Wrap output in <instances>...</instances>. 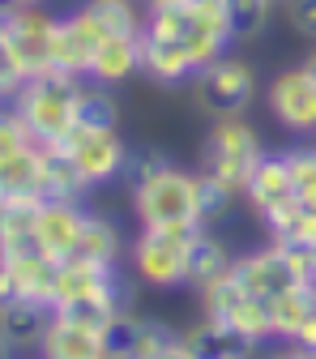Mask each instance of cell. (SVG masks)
Wrapping results in <instances>:
<instances>
[{
	"label": "cell",
	"mask_w": 316,
	"mask_h": 359,
	"mask_svg": "<svg viewBox=\"0 0 316 359\" xmlns=\"http://www.w3.org/2000/svg\"><path fill=\"white\" fill-rule=\"evenodd\" d=\"M282 13H287V26H291L299 39L316 43V0H287Z\"/></svg>",
	"instance_id": "35"
},
{
	"label": "cell",
	"mask_w": 316,
	"mask_h": 359,
	"mask_svg": "<svg viewBox=\"0 0 316 359\" xmlns=\"http://www.w3.org/2000/svg\"><path fill=\"white\" fill-rule=\"evenodd\" d=\"M22 5H43V0H22Z\"/></svg>",
	"instance_id": "38"
},
{
	"label": "cell",
	"mask_w": 316,
	"mask_h": 359,
	"mask_svg": "<svg viewBox=\"0 0 316 359\" xmlns=\"http://www.w3.org/2000/svg\"><path fill=\"white\" fill-rule=\"evenodd\" d=\"M124 236L120 227L107 218V214H85V227H81V240H77V252L81 261H95V265H120L124 257Z\"/></svg>",
	"instance_id": "22"
},
{
	"label": "cell",
	"mask_w": 316,
	"mask_h": 359,
	"mask_svg": "<svg viewBox=\"0 0 316 359\" xmlns=\"http://www.w3.org/2000/svg\"><path fill=\"white\" fill-rule=\"evenodd\" d=\"M197 291H201V312H205V317H218V321L227 317V312L248 295V291H244V283L235 278V269H227V274L209 278V283H205V287H197Z\"/></svg>",
	"instance_id": "32"
},
{
	"label": "cell",
	"mask_w": 316,
	"mask_h": 359,
	"mask_svg": "<svg viewBox=\"0 0 316 359\" xmlns=\"http://www.w3.org/2000/svg\"><path fill=\"white\" fill-rule=\"evenodd\" d=\"M85 205L81 201H69V197H48L39 205V240L52 257H73L77 252V240H81V227H85Z\"/></svg>",
	"instance_id": "15"
},
{
	"label": "cell",
	"mask_w": 316,
	"mask_h": 359,
	"mask_svg": "<svg viewBox=\"0 0 316 359\" xmlns=\"http://www.w3.org/2000/svg\"><path fill=\"white\" fill-rule=\"evenodd\" d=\"M261 158H265L261 133H256L244 116H218L214 128L205 133V146H201V171L218 175L222 184H231L235 193L248 189V180H252V171H256Z\"/></svg>",
	"instance_id": "4"
},
{
	"label": "cell",
	"mask_w": 316,
	"mask_h": 359,
	"mask_svg": "<svg viewBox=\"0 0 316 359\" xmlns=\"http://www.w3.org/2000/svg\"><path fill=\"white\" fill-rule=\"evenodd\" d=\"M52 317H56V308L39 304V299H0V346H5V355L39 346Z\"/></svg>",
	"instance_id": "14"
},
{
	"label": "cell",
	"mask_w": 316,
	"mask_h": 359,
	"mask_svg": "<svg viewBox=\"0 0 316 359\" xmlns=\"http://www.w3.org/2000/svg\"><path fill=\"white\" fill-rule=\"evenodd\" d=\"M142 5H154V0H142Z\"/></svg>",
	"instance_id": "39"
},
{
	"label": "cell",
	"mask_w": 316,
	"mask_h": 359,
	"mask_svg": "<svg viewBox=\"0 0 316 359\" xmlns=\"http://www.w3.org/2000/svg\"><path fill=\"white\" fill-rule=\"evenodd\" d=\"M269 312H274V338L291 342L308 325V317L316 312V283H299V287L274 295V299H269Z\"/></svg>",
	"instance_id": "25"
},
{
	"label": "cell",
	"mask_w": 316,
	"mask_h": 359,
	"mask_svg": "<svg viewBox=\"0 0 316 359\" xmlns=\"http://www.w3.org/2000/svg\"><path fill=\"white\" fill-rule=\"evenodd\" d=\"M287 158H291V175H295V193L303 197V205L316 210V146L287 150Z\"/></svg>",
	"instance_id": "33"
},
{
	"label": "cell",
	"mask_w": 316,
	"mask_h": 359,
	"mask_svg": "<svg viewBox=\"0 0 316 359\" xmlns=\"http://www.w3.org/2000/svg\"><path fill=\"white\" fill-rule=\"evenodd\" d=\"M278 244H308V248H316V210H312V205L299 214V222L291 227V236L278 240Z\"/></svg>",
	"instance_id": "36"
},
{
	"label": "cell",
	"mask_w": 316,
	"mask_h": 359,
	"mask_svg": "<svg viewBox=\"0 0 316 359\" xmlns=\"http://www.w3.org/2000/svg\"><path fill=\"white\" fill-rule=\"evenodd\" d=\"M235 278L244 283L248 295H261V299H274L291 287H299V269L287 252V244L278 240H269V248H256V252H244L235 257Z\"/></svg>",
	"instance_id": "11"
},
{
	"label": "cell",
	"mask_w": 316,
	"mask_h": 359,
	"mask_svg": "<svg viewBox=\"0 0 316 359\" xmlns=\"http://www.w3.org/2000/svg\"><path fill=\"white\" fill-rule=\"evenodd\" d=\"M81 90H85V77L64 73V69H43L9 99V107L30 124L39 142H64L77 128Z\"/></svg>",
	"instance_id": "2"
},
{
	"label": "cell",
	"mask_w": 316,
	"mask_h": 359,
	"mask_svg": "<svg viewBox=\"0 0 316 359\" xmlns=\"http://www.w3.org/2000/svg\"><path fill=\"white\" fill-rule=\"evenodd\" d=\"M167 163H171V158H167L163 150H142V146L132 150V146H128V158H124V175H120V180H128V189H137V184H146L150 175H158Z\"/></svg>",
	"instance_id": "34"
},
{
	"label": "cell",
	"mask_w": 316,
	"mask_h": 359,
	"mask_svg": "<svg viewBox=\"0 0 316 359\" xmlns=\"http://www.w3.org/2000/svg\"><path fill=\"white\" fill-rule=\"evenodd\" d=\"M103 43V30L90 22L81 9H73L69 18L56 22V43H52V69L90 77V65H95V52Z\"/></svg>",
	"instance_id": "13"
},
{
	"label": "cell",
	"mask_w": 316,
	"mask_h": 359,
	"mask_svg": "<svg viewBox=\"0 0 316 359\" xmlns=\"http://www.w3.org/2000/svg\"><path fill=\"white\" fill-rule=\"evenodd\" d=\"M235 189L231 184H222L218 175H209V171H197V201H201V227H218L222 218L231 214V205H235Z\"/></svg>",
	"instance_id": "31"
},
{
	"label": "cell",
	"mask_w": 316,
	"mask_h": 359,
	"mask_svg": "<svg viewBox=\"0 0 316 359\" xmlns=\"http://www.w3.org/2000/svg\"><path fill=\"white\" fill-rule=\"evenodd\" d=\"M137 73H142V34H107L95 52V65H90V81L120 86Z\"/></svg>",
	"instance_id": "18"
},
{
	"label": "cell",
	"mask_w": 316,
	"mask_h": 359,
	"mask_svg": "<svg viewBox=\"0 0 316 359\" xmlns=\"http://www.w3.org/2000/svg\"><path fill=\"white\" fill-rule=\"evenodd\" d=\"M120 274H116V265H95V261H81V257H64L60 261V283H56V299L52 308L77 299V295H90V291H99V287H111Z\"/></svg>",
	"instance_id": "21"
},
{
	"label": "cell",
	"mask_w": 316,
	"mask_h": 359,
	"mask_svg": "<svg viewBox=\"0 0 316 359\" xmlns=\"http://www.w3.org/2000/svg\"><path fill=\"white\" fill-rule=\"evenodd\" d=\"M77 9L103 30V39L107 34H142V26H146L142 0H81Z\"/></svg>",
	"instance_id": "26"
},
{
	"label": "cell",
	"mask_w": 316,
	"mask_h": 359,
	"mask_svg": "<svg viewBox=\"0 0 316 359\" xmlns=\"http://www.w3.org/2000/svg\"><path fill=\"white\" fill-rule=\"evenodd\" d=\"M222 9H227V22H231V39L248 43V39H256L269 26L274 0H222Z\"/></svg>",
	"instance_id": "30"
},
{
	"label": "cell",
	"mask_w": 316,
	"mask_h": 359,
	"mask_svg": "<svg viewBox=\"0 0 316 359\" xmlns=\"http://www.w3.org/2000/svg\"><path fill=\"white\" fill-rule=\"evenodd\" d=\"M60 283V257L52 252H22V257H0V299H56Z\"/></svg>",
	"instance_id": "10"
},
{
	"label": "cell",
	"mask_w": 316,
	"mask_h": 359,
	"mask_svg": "<svg viewBox=\"0 0 316 359\" xmlns=\"http://www.w3.org/2000/svg\"><path fill=\"white\" fill-rule=\"evenodd\" d=\"M77 124H85V128H120V103H116V95H111V86L85 77L81 107H77Z\"/></svg>",
	"instance_id": "29"
},
{
	"label": "cell",
	"mask_w": 316,
	"mask_h": 359,
	"mask_svg": "<svg viewBox=\"0 0 316 359\" xmlns=\"http://www.w3.org/2000/svg\"><path fill=\"white\" fill-rule=\"evenodd\" d=\"M107 342H111V355H132V359H193L184 334H175L154 317H132V312L120 317Z\"/></svg>",
	"instance_id": "9"
},
{
	"label": "cell",
	"mask_w": 316,
	"mask_h": 359,
	"mask_svg": "<svg viewBox=\"0 0 316 359\" xmlns=\"http://www.w3.org/2000/svg\"><path fill=\"white\" fill-rule=\"evenodd\" d=\"M231 22H227V9L222 0H188V22H184V48L197 65V73L205 65H214L218 56H227L231 48Z\"/></svg>",
	"instance_id": "12"
},
{
	"label": "cell",
	"mask_w": 316,
	"mask_h": 359,
	"mask_svg": "<svg viewBox=\"0 0 316 359\" xmlns=\"http://www.w3.org/2000/svg\"><path fill=\"white\" fill-rule=\"evenodd\" d=\"M39 355H48V359H103V355H111V342H107V334L90 330V325L52 317L48 334L39 342Z\"/></svg>",
	"instance_id": "17"
},
{
	"label": "cell",
	"mask_w": 316,
	"mask_h": 359,
	"mask_svg": "<svg viewBox=\"0 0 316 359\" xmlns=\"http://www.w3.org/2000/svg\"><path fill=\"white\" fill-rule=\"evenodd\" d=\"M43 180H48V197L85 201V193H90L85 175L77 171V163L64 150V142H43Z\"/></svg>",
	"instance_id": "23"
},
{
	"label": "cell",
	"mask_w": 316,
	"mask_h": 359,
	"mask_svg": "<svg viewBox=\"0 0 316 359\" xmlns=\"http://www.w3.org/2000/svg\"><path fill=\"white\" fill-rule=\"evenodd\" d=\"M56 22L60 18H52L39 5L5 0V13H0V95H5V103L34 73L52 69Z\"/></svg>",
	"instance_id": "1"
},
{
	"label": "cell",
	"mask_w": 316,
	"mask_h": 359,
	"mask_svg": "<svg viewBox=\"0 0 316 359\" xmlns=\"http://www.w3.org/2000/svg\"><path fill=\"white\" fill-rule=\"evenodd\" d=\"M197 103L218 120V116H244L256 99V69L235 56H218L193 77Z\"/></svg>",
	"instance_id": "6"
},
{
	"label": "cell",
	"mask_w": 316,
	"mask_h": 359,
	"mask_svg": "<svg viewBox=\"0 0 316 359\" xmlns=\"http://www.w3.org/2000/svg\"><path fill=\"white\" fill-rule=\"evenodd\" d=\"M64 150L73 154V163L85 175L90 189H103V184H111V180L124 175L128 146L120 137V128H85V124H77L64 137Z\"/></svg>",
	"instance_id": "7"
},
{
	"label": "cell",
	"mask_w": 316,
	"mask_h": 359,
	"mask_svg": "<svg viewBox=\"0 0 316 359\" xmlns=\"http://www.w3.org/2000/svg\"><path fill=\"white\" fill-rule=\"evenodd\" d=\"M222 321H227L252 351H256L261 342L274 338V312H269V299H261V295H244Z\"/></svg>",
	"instance_id": "28"
},
{
	"label": "cell",
	"mask_w": 316,
	"mask_h": 359,
	"mask_svg": "<svg viewBox=\"0 0 316 359\" xmlns=\"http://www.w3.org/2000/svg\"><path fill=\"white\" fill-rule=\"evenodd\" d=\"M227 269H235V257L227 252V244L214 236V227H201L193 236V248H188V283L205 287L209 278L227 274Z\"/></svg>",
	"instance_id": "27"
},
{
	"label": "cell",
	"mask_w": 316,
	"mask_h": 359,
	"mask_svg": "<svg viewBox=\"0 0 316 359\" xmlns=\"http://www.w3.org/2000/svg\"><path fill=\"white\" fill-rule=\"evenodd\" d=\"M265 107L287 133L295 137H312L316 133V77L295 65V69H282L265 90Z\"/></svg>",
	"instance_id": "8"
},
{
	"label": "cell",
	"mask_w": 316,
	"mask_h": 359,
	"mask_svg": "<svg viewBox=\"0 0 316 359\" xmlns=\"http://www.w3.org/2000/svg\"><path fill=\"white\" fill-rule=\"evenodd\" d=\"M197 231L201 227H188V231L142 227V236L128 244L132 278H137L142 287H154V291L184 287L188 283V248H193V236Z\"/></svg>",
	"instance_id": "5"
},
{
	"label": "cell",
	"mask_w": 316,
	"mask_h": 359,
	"mask_svg": "<svg viewBox=\"0 0 316 359\" xmlns=\"http://www.w3.org/2000/svg\"><path fill=\"white\" fill-rule=\"evenodd\" d=\"M0 197H48L43 180V142L0 154Z\"/></svg>",
	"instance_id": "19"
},
{
	"label": "cell",
	"mask_w": 316,
	"mask_h": 359,
	"mask_svg": "<svg viewBox=\"0 0 316 359\" xmlns=\"http://www.w3.org/2000/svg\"><path fill=\"white\" fill-rule=\"evenodd\" d=\"M291 346L299 351V355H316V312H312V317H308V325L291 338Z\"/></svg>",
	"instance_id": "37"
},
{
	"label": "cell",
	"mask_w": 316,
	"mask_h": 359,
	"mask_svg": "<svg viewBox=\"0 0 316 359\" xmlns=\"http://www.w3.org/2000/svg\"><path fill=\"white\" fill-rule=\"evenodd\" d=\"M142 73L158 86H184L197 77V65L184 48V39H158L142 30Z\"/></svg>",
	"instance_id": "16"
},
{
	"label": "cell",
	"mask_w": 316,
	"mask_h": 359,
	"mask_svg": "<svg viewBox=\"0 0 316 359\" xmlns=\"http://www.w3.org/2000/svg\"><path fill=\"white\" fill-rule=\"evenodd\" d=\"M248 205L256 214H265L269 205H278L287 197H295V175H291V158L287 154H265L248 180V189H244Z\"/></svg>",
	"instance_id": "20"
},
{
	"label": "cell",
	"mask_w": 316,
	"mask_h": 359,
	"mask_svg": "<svg viewBox=\"0 0 316 359\" xmlns=\"http://www.w3.org/2000/svg\"><path fill=\"white\" fill-rule=\"evenodd\" d=\"M274 5H287V0H274Z\"/></svg>",
	"instance_id": "40"
},
{
	"label": "cell",
	"mask_w": 316,
	"mask_h": 359,
	"mask_svg": "<svg viewBox=\"0 0 316 359\" xmlns=\"http://www.w3.org/2000/svg\"><path fill=\"white\" fill-rule=\"evenodd\" d=\"M132 193V214L142 227H167V231H188L201 227V201H197V171H184L167 163L146 184L128 189Z\"/></svg>",
	"instance_id": "3"
},
{
	"label": "cell",
	"mask_w": 316,
	"mask_h": 359,
	"mask_svg": "<svg viewBox=\"0 0 316 359\" xmlns=\"http://www.w3.org/2000/svg\"><path fill=\"white\" fill-rule=\"evenodd\" d=\"M184 338H188V351H193V359H235V355H248L252 346L227 325V321H218V317H205V321H197L193 330H184Z\"/></svg>",
	"instance_id": "24"
}]
</instances>
